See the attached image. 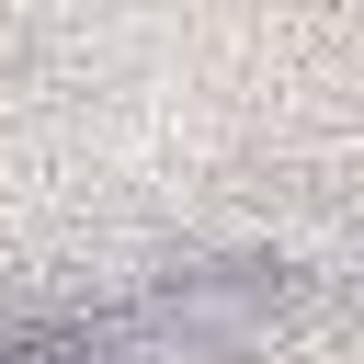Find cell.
<instances>
[{
    "mask_svg": "<svg viewBox=\"0 0 364 364\" xmlns=\"http://www.w3.org/2000/svg\"><path fill=\"white\" fill-rule=\"evenodd\" d=\"M23 57V0H0V68Z\"/></svg>",
    "mask_w": 364,
    "mask_h": 364,
    "instance_id": "3957f363",
    "label": "cell"
},
{
    "mask_svg": "<svg viewBox=\"0 0 364 364\" xmlns=\"http://www.w3.org/2000/svg\"><path fill=\"white\" fill-rule=\"evenodd\" d=\"M307 307H318V284L262 239V250H193V262H171V273H148V296H136V318L182 353V364H273L296 330H307Z\"/></svg>",
    "mask_w": 364,
    "mask_h": 364,
    "instance_id": "6da1fadb",
    "label": "cell"
},
{
    "mask_svg": "<svg viewBox=\"0 0 364 364\" xmlns=\"http://www.w3.org/2000/svg\"><path fill=\"white\" fill-rule=\"evenodd\" d=\"M23 330H34V318H11V307H0V364H11V341H23Z\"/></svg>",
    "mask_w": 364,
    "mask_h": 364,
    "instance_id": "277c9868",
    "label": "cell"
},
{
    "mask_svg": "<svg viewBox=\"0 0 364 364\" xmlns=\"http://www.w3.org/2000/svg\"><path fill=\"white\" fill-rule=\"evenodd\" d=\"M11 364H102V330H23Z\"/></svg>",
    "mask_w": 364,
    "mask_h": 364,
    "instance_id": "7a4b0ae2",
    "label": "cell"
}]
</instances>
